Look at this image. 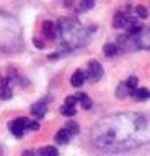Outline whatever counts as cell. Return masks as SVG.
<instances>
[{"label": "cell", "mask_w": 150, "mask_h": 156, "mask_svg": "<svg viewBox=\"0 0 150 156\" xmlns=\"http://www.w3.org/2000/svg\"><path fill=\"white\" fill-rule=\"evenodd\" d=\"M93 7H95V0H80V10L82 12L91 10Z\"/></svg>", "instance_id": "20"}, {"label": "cell", "mask_w": 150, "mask_h": 156, "mask_svg": "<svg viewBox=\"0 0 150 156\" xmlns=\"http://www.w3.org/2000/svg\"><path fill=\"white\" fill-rule=\"evenodd\" d=\"M90 138L106 153H121L150 143V114L118 112L106 115L93 125Z\"/></svg>", "instance_id": "1"}, {"label": "cell", "mask_w": 150, "mask_h": 156, "mask_svg": "<svg viewBox=\"0 0 150 156\" xmlns=\"http://www.w3.org/2000/svg\"><path fill=\"white\" fill-rule=\"evenodd\" d=\"M77 101H79V99H77V96H67V98H65V104H67V106H74V107H75Z\"/></svg>", "instance_id": "24"}, {"label": "cell", "mask_w": 150, "mask_h": 156, "mask_svg": "<svg viewBox=\"0 0 150 156\" xmlns=\"http://www.w3.org/2000/svg\"><path fill=\"white\" fill-rule=\"evenodd\" d=\"M28 130H31V132H36V130H39V122L28 119Z\"/></svg>", "instance_id": "23"}, {"label": "cell", "mask_w": 150, "mask_h": 156, "mask_svg": "<svg viewBox=\"0 0 150 156\" xmlns=\"http://www.w3.org/2000/svg\"><path fill=\"white\" fill-rule=\"evenodd\" d=\"M23 49V31L13 15L0 10V51L16 52Z\"/></svg>", "instance_id": "2"}, {"label": "cell", "mask_w": 150, "mask_h": 156, "mask_svg": "<svg viewBox=\"0 0 150 156\" xmlns=\"http://www.w3.org/2000/svg\"><path fill=\"white\" fill-rule=\"evenodd\" d=\"M60 114L62 115H65V117H74L75 114H77V109L74 106H67V104H64L60 107Z\"/></svg>", "instance_id": "19"}, {"label": "cell", "mask_w": 150, "mask_h": 156, "mask_svg": "<svg viewBox=\"0 0 150 156\" xmlns=\"http://www.w3.org/2000/svg\"><path fill=\"white\" fill-rule=\"evenodd\" d=\"M103 67H101V63L98 60H90L88 62V72H86V78H88L90 81H100L101 80V76H103Z\"/></svg>", "instance_id": "7"}, {"label": "cell", "mask_w": 150, "mask_h": 156, "mask_svg": "<svg viewBox=\"0 0 150 156\" xmlns=\"http://www.w3.org/2000/svg\"><path fill=\"white\" fill-rule=\"evenodd\" d=\"M137 83H139V78H137V76H129L127 81H126V85H127L129 91H132V90H135V88H137Z\"/></svg>", "instance_id": "21"}, {"label": "cell", "mask_w": 150, "mask_h": 156, "mask_svg": "<svg viewBox=\"0 0 150 156\" xmlns=\"http://www.w3.org/2000/svg\"><path fill=\"white\" fill-rule=\"evenodd\" d=\"M21 156H36L35 153H33V151H30V150H26V151H23V154Z\"/></svg>", "instance_id": "26"}, {"label": "cell", "mask_w": 150, "mask_h": 156, "mask_svg": "<svg viewBox=\"0 0 150 156\" xmlns=\"http://www.w3.org/2000/svg\"><path fill=\"white\" fill-rule=\"evenodd\" d=\"M135 16H139V18H147V16H148L147 8L142 7V5H137V7H135Z\"/></svg>", "instance_id": "22"}, {"label": "cell", "mask_w": 150, "mask_h": 156, "mask_svg": "<svg viewBox=\"0 0 150 156\" xmlns=\"http://www.w3.org/2000/svg\"><path fill=\"white\" fill-rule=\"evenodd\" d=\"M118 52H119V47L114 42H108L103 46V54L106 57H114V55H118Z\"/></svg>", "instance_id": "14"}, {"label": "cell", "mask_w": 150, "mask_h": 156, "mask_svg": "<svg viewBox=\"0 0 150 156\" xmlns=\"http://www.w3.org/2000/svg\"><path fill=\"white\" fill-rule=\"evenodd\" d=\"M33 42H35V46H36L38 49H44V47H46L44 41H41L39 37H35V39H33Z\"/></svg>", "instance_id": "25"}, {"label": "cell", "mask_w": 150, "mask_h": 156, "mask_svg": "<svg viewBox=\"0 0 150 156\" xmlns=\"http://www.w3.org/2000/svg\"><path fill=\"white\" fill-rule=\"evenodd\" d=\"M64 129H65L67 132H69L70 135H77V133L80 132V125L77 124V122H74V120H69V122L65 124Z\"/></svg>", "instance_id": "18"}, {"label": "cell", "mask_w": 150, "mask_h": 156, "mask_svg": "<svg viewBox=\"0 0 150 156\" xmlns=\"http://www.w3.org/2000/svg\"><path fill=\"white\" fill-rule=\"evenodd\" d=\"M85 80H86V73L83 70H75L72 78H70V85L74 88H80L85 83Z\"/></svg>", "instance_id": "10"}, {"label": "cell", "mask_w": 150, "mask_h": 156, "mask_svg": "<svg viewBox=\"0 0 150 156\" xmlns=\"http://www.w3.org/2000/svg\"><path fill=\"white\" fill-rule=\"evenodd\" d=\"M77 99H79V102L82 104V107H83V109H91V106H93L91 99L85 94V93H79V94H77Z\"/></svg>", "instance_id": "16"}, {"label": "cell", "mask_w": 150, "mask_h": 156, "mask_svg": "<svg viewBox=\"0 0 150 156\" xmlns=\"http://www.w3.org/2000/svg\"><path fill=\"white\" fill-rule=\"evenodd\" d=\"M129 93L130 91H129L127 85H126V81L124 83H119L118 88H116V98H118V99H124V98H127Z\"/></svg>", "instance_id": "15"}, {"label": "cell", "mask_w": 150, "mask_h": 156, "mask_svg": "<svg viewBox=\"0 0 150 156\" xmlns=\"http://www.w3.org/2000/svg\"><path fill=\"white\" fill-rule=\"evenodd\" d=\"M129 94L132 96L135 101H147L150 98V90L148 88H135V90H132L129 93Z\"/></svg>", "instance_id": "11"}, {"label": "cell", "mask_w": 150, "mask_h": 156, "mask_svg": "<svg viewBox=\"0 0 150 156\" xmlns=\"http://www.w3.org/2000/svg\"><path fill=\"white\" fill-rule=\"evenodd\" d=\"M42 33H44V36L47 39H56L57 34H59V26L52 21H44L42 23Z\"/></svg>", "instance_id": "9"}, {"label": "cell", "mask_w": 150, "mask_h": 156, "mask_svg": "<svg viewBox=\"0 0 150 156\" xmlns=\"http://www.w3.org/2000/svg\"><path fill=\"white\" fill-rule=\"evenodd\" d=\"M46 112H47V106H46V102H42V101H38L31 106V114L35 117H38V119L44 117Z\"/></svg>", "instance_id": "12"}, {"label": "cell", "mask_w": 150, "mask_h": 156, "mask_svg": "<svg viewBox=\"0 0 150 156\" xmlns=\"http://www.w3.org/2000/svg\"><path fill=\"white\" fill-rule=\"evenodd\" d=\"M8 129H10L12 135H15L16 138H21L25 135V132H28V119L26 117H18V119L12 120L8 124Z\"/></svg>", "instance_id": "6"}, {"label": "cell", "mask_w": 150, "mask_h": 156, "mask_svg": "<svg viewBox=\"0 0 150 156\" xmlns=\"http://www.w3.org/2000/svg\"><path fill=\"white\" fill-rule=\"evenodd\" d=\"M38 153H39V156H59V151L54 146H42Z\"/></svg>", "instance_id": "17"}, {"label": "cell", "mask_w": 150, "mask_h": 156, "mask_svg": "<svg viewBox=\"0 0 150 156\" xmlns=\"http://www.w3.org/2000/svg\"><path fill=\"white\" fill-rule=\"evenodd\" d=\"M135 49H144V51H150V26H142L140 31L132 37Z\"/></svg>", "instance_id": "4"}, {"label": "cell", "mask_w": 150, "mask_h": 156, "mask_svg": "<svg viewBox=\"0 0 150 156\" xmlns=\"http://www.w3.org/2000/svg\"><path fill=\"white\" fill-rule=\"evenodd\" d=\"M130 23H137V16L132 13H124V12H118L114 15V20H113V26L116 29H123V28H127Z\"/></svg>", "instance_id": "5"}, {"label": "cell", "mask_w": 150, "mask_h": 156, "mask_svg": "<svg viewBox=\"0 0 150 156\" xmlns=\"http://www.w3.org/2000/svg\"><path fill=\"white\" fill-rule=\"evenodd\" d=\"M12 96H13L12 78L7 76V78H3V80H2V83H0V99L7 101V99H12Z\"/></svg>", "instance_id": "8"}, {"label": "cell", "mask_w": 150, "mask_h": 156, "mask_svg": "<svg viewBox=\"0 0 150 156\" xmlns=\"http://www.w3.org/2000/svg\"><path fill=\"white\" fill-rule=\"evenodd\" d=\"M95 28H85L75 18H60L59 20V34L62 37V44L69 49L83 47L90 42V34Z\"/></svg>", "instance_id": "3"}, {"label": "cell", "mask_w": 150, "mask_h": 156, "mask_svg": "<svg viewBox=\"0 0 150 156\" xmlns=\"http://www.w3.org/2000/svg\"><path fill=\"white\" fill-rule=\"evenodd\" d=\"M70 136H72V135H70L65 129H60V130L56 133L54 140H56V143H59V145H65V143H69Z\"/></svg>", "instance_id": "13"}]
</instances>
